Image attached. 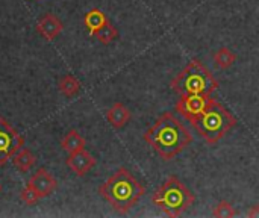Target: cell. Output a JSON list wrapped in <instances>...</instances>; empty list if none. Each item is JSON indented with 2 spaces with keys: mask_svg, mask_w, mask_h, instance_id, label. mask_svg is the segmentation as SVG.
I'll return each instance as SVG.
<instances>
[{
  "mask_svg": "<svg viewBox=\"0 0 259 218\" xmlns=\"http://www.w3.org/2000/svg\"><path fill=\"white\" fill-rule=\"evenodd\" d=\"M144 141L165 161H171L191 143V132L171 114H162L144 134Z\"/></svg>",
  "mask_w": 259,
  "mask_h": 218,
  "instance_id": "cell-1",
  "label": "cell"
},
{
  "mask_svg": "<svg viewBox=\"0 0 259 218\" xmlns=\"http://www.w3.org/2000/svg\"><path fill=\"white\" fill-rule=\"evenodd\" d=\"M144 193V187L124 167L118 168L99 188V194L120 214L129 212L140 202Z\"/></svg>",
  "mask_w": 259,
  "mask_h": 218,
  "instance_id": "cell-2",
  "label": "cell"
},
{
  "mask_svg": "<svg viewBox=\"0 0 259 218\" xmlns=\"http://www.w3.org/2000/svg\"><path fill=\"white\" fill-rule=\"evenodd\" d=\"M196 196L176 176H168L153 193L152 202L170 218L181 217L193 206Z\"/></svg>",
  "mask_w": 259,
  "mask_h": 218,
  "instance_id": "cell-3",
  "label": "cell"
},
{
  "mask_svg": "<svg viewBox=\"0 0 259 218\" xmlns=\"http://www.w3.org/2000/svg\"><path fill=\"white\" fill-rule=\"evenodd\" d=\"M171 88L181 96L212 94L219 90V82L200 59H193L171 80Z\"/></svg>",
  "mask_w": 259,
  "mask_h": 218,
  "instance_id": "cell-4",
  "label": "cell"
},
{
  "mask_svg": "<svg viewBox=\"0 0 259 218\" xmlns=\"http://www.w3.org/2000/svg\"><path fill=\"white\" fill-rule=\"evenodd\" d=\"M191 124L208 144H217L232 127H235L237 118L222 103L212 99L205 112Z\"/></svg>",
  "mask_w": 259,
  "mask_h": 218,
  "instance_id": "cell-5",
  "label": "cell"
},
{
  "mask_svg": "<svg viewBox=\"0 0 259 218\" xmlns=\"http://www.w3.org/2000/svg\"><path fill=\"white\" fill-rule=\"evenodd\" d=\"M23 146L24 138L8 120L0 117V167H3Z\"/></svg>",
  "mask_w": 259,
  "mask_h": 218,
  "instance_id": "cell-6",
  "label": "cell"
},
{
  "mask_svg": "<svg viewBox=\"0 0 259 218\" xmlns=\"http://www.w3.org/2000/svg\"><path fill=\"white\" fill-rule=\"evenodd\" d=\"M211 94H188L182 96L176 103V111L190 123L196 121L211 103Z\"/></svg>",
  "mask_w": 259,
  "mask_h": 218,
  "instance_id": "cell-7",
  "label": "cell"
},
{
  "mask_svg": "<svg viewBox=\"0 0 259 218\" xmlns=\"http://www.w3.org/2000/svg\"><path fill=\"white\" fill-rule=\"evenodd\" d=\"M27 185L32 187L35 190V193L38 194L39 199H44L47 196H50L56 187L58 182L56 179L52 176V173H49L46 168H39L38 171H35V175H32V178L27 181Z\"/></svg>",
  "mask_w": 259,
  "mask_h": 218,
  "instance_id": "cell-8",
  "label": "cell"
},
{
  "mask_svg": "<svg viewBox=\"0 0 259 218\" xmlns=\"http://www.w3.org/2000/svg\"><path fill=\"white\" fill-rule=\"evenodd\" d=\"M65 165L79 178H83L94 165H96V159L94 156L87 152L85 149L83 150H79V152H74V153H70L68 158L65 159Z\"/></svg>",
  "mask_w": 259,
  "mask_h": 218,
  "instance_id": "cell-9",
  "label": "cell"
},
{
  "mask_svg": "<svg viewBox=\"0 0 259 218\" xmlns=\"http://www.w3.org/2000/svg\"><path fill=\"white\" fill-rule=\"evenodd\" d=\"M35 29L46 41H53L64 30V24L55 14L47 12L38 20Z\"/></svg>",
  "mask_w": 259,
  "mask_h": 218,
  "instance_id": "cell-10",
  "label": "cell"
},
{
  "mask_svg": "<svg viewBox=\"0 0 259 218\" xmlns=\"http://www.w3.org/2000/svg\"><path fill=\"white\" fill-rule=\"evenodd\" d=\"M106 120L114 129H121L131 121V111L123 103H114L106 112Z\"/></svg>",
  "mask_w": 259,
  "mask_h": 218,
  "instance_id": "cell-11",
  "label": "cell"
},
{
  "mask_svg": "<svg viewBox=\"0 0 259 218\" xmlns=\"http://www.w3.org/2000/svg\"><path fill=\"white\" fill-rule=\"evenodd\" d=\"M106 21H108V17H106L105 12L100 11L99 8L90 9V11L85 14V17H83V24H85L88 33L93 35V36H94V33H96Z\"/></svg>",
  "mask_w": 259,
  "mask_h": 218,
  "instance_id": "cell-12",
  "label": "cell"
},
{
  "mask_svg": "<svg viewBox=\"0 0 259 218\" xmlns=\"http://www.w3.org/2000/svg\"><path fill=\"white\" fill-rule=\"evenodd\" d=\"M85 138L77 132V130H70L65 134V137L61 140V147L68 152V153H74V152H79V150H83L85 149Z\"/></svg>",
  "mask_w": 259,
  "mask_h": 218,
  "instance_id": "cell-13",
  "label": "cell"
},
{
  "mask_svg": "<svg viewBox=\"0 0 259 218\" xmlns=\"http://www.w3.org/2000/svg\"><path fill=\"white\" fill-rule=\"evenodd\" d=\"M35 161H36L35 155H33L29 149H26V147H21V149L12 156V164H14V167H15L18 171H21V173L29 171V170L33 167Z\"/></svg>",
  "mask_w": 259,
  "mask_h": 218,
  "instance_id": "cell-14",
  "label": "cell"
},
{
  "mask_svg": "<svg viewBox=\"0 0 259 218\" xmlns=\"http://www.w3.org/2000/svg\"><path fill=\"white\" fill-rule=\"evenodd\" d=\"M58 90L68 99L74 97L80 91V82L76 76L73 74H64L59 82H58Z\"/></svg>",
  "mask_w": 259,
  "mask_h": 218,
  "instance_id": "cell-15",
  "label": "cell"
},
{
  "mask_svg": "<svg viewBox=\"0 0 259 218\" xmlns=\"http://www.w3.org/2000/svg\"><path fill=\"white\" fill-rule=\"evenodd\" d=\"M212 59H214V62H215V65H217L219 68H222V70H228V68H231V67L235 64V61H237V55H235L231 49H228V47H222V49H219L217 52H214Z\"/></svg>",
  "mask_w": 259,
  "mask_h": 218,
  "instance_id": "cell-16",
  "label": "cell"
},
{
  "mask_svg": "<svg viewBox=\"0 0 259 218\" xmlns=\"http://www.w3.org/2000/svg\"><path fill=\"white\" fill-rule=\"evenodd\" d=\"M94 36L102 42V44H111L117 36H118V30H117V27L108 20L96 33H94Z\"/></svg>",
  "mask_w": 259,
  "mask_h": 218,
  "instance_id": "cell-17",
  "label": "cell"
},
{
  "mask_svg": "<svg viewBox=\"0 0 259 218\" xmlns=\"http://www.w3.org/2000/svg\"><path fill=\"white\" fill-rule=\"evenodd\" d=\"M237 214H238L237 209H235L229 202H226V200L219 202L217 206H215L214 211H212V215L215 218H232L235 217Z\"/></svg>",
  "mask_w": 259,
  "mask_h": 218,
  "instance_id": "cell-18",
  "label": "cell"
},
{
  "mask_svg": "<svg viewBox=\"0 0 259 218\" xmlns=\"http://www.w3.org/2000/svg\"><path fill=\"white\" fill-rule=\"evenodd\" d=\"M20 199L26 203V205H29V206H32V205H36L41 199L38 197V194L35 193V190L32 188V187H29V185H26V188L21 191V194H20Z\"/></svg>",
  "mask_w": 259,
  "mask_h": 218,
  "instance_id": "cell-19",
  "label": "cell"
},
{
  "mask_svg": "<svg viewBox=\"0 0 259 218\" xmlns=\"http://www.w3.org/2000/svg\"><path fill=\"white\" fill-rule=\"evenodd\" d=\"M247 217H250V218L259 217V205H255V206H252V208L249 209V212H247Z\"/></svg>",
  "mask_w": 259,
  "mask_h": 218,
  "instance_id": "cell-20",
  "label": "cell"
},
{
  "mask_svg": "<svg viewBox=\"0 0 259 218\" xmlns=\"http://www.w3.org/2000/svg\"><path fill=\"white\" fill-rule=\"evenodd\" d=\"M0 191H2V185H0Z\"/></svg>",
  "mask_w": 259,
  "mask_h": 218,
  "instance_id": "cell-21",
  "label": "cell"
}]
</instances>
